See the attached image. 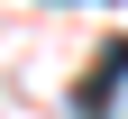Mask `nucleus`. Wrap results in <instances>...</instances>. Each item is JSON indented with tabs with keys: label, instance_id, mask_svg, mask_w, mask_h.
Masks as SVG:
<instances>
[{
	"label": "nucleus",
	"instance_id": "f257e3e1",
	"mask_svg": "<svg viewBox=\"0 0 128 119\" xmlns=\"http://www.w3.org/2000/svg\"><path fill=\"white\" fill-rule=\"evenodd\" d=\"M119 82H128V37H110V46H101V64L82 73V92H73V101H82V119H101L110 101H119Z\"/></svg>",
	"mask_w": 128,
	"mask_h": 119
}]
</instances>
